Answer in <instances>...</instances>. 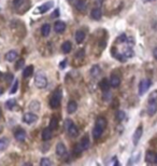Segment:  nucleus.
Segmentation results:
<instances>
[{
    "mask_svg": "<svg viewBox=\"0 0 157 166\" xmlns=\"http://www.w3.org/2000/svg\"><path fill=\"white\" fill-rule=\"evenodd\" d=\"M144 3H147V2H152V1H154V0H142Z\"/></svg>",
    "mask_w": 157,
    "mask_h": 166,
    "instance_id": "47",
    "label": "nucleus"
},
{
    "mask_svg": "<svg viewBox=\"0 0 157 166\" xmlns=\"http://www.w3.org/2000/svg\"><path fill=\"white\" fill-rule=\"evenodd\" d=\"M153 56L157 59V48H155V49L153 50Z\"/></svg>",
    "mask_w": 157,
    "mask_h": 166,
    "instance_id": "45",
    "label": "nucleus"
},
{
    "mask_svg": "<svg viewBox=\"0 0 157 166\" xmlns=\"http://www.w3.org/2000/svg\"><path fill=\"white\" fill-rule=\"evenodd\" d=\"M107 124H108V122H107V120H106V118H104V117L97 118V120H96L97 126H99V127H101L102 129H104V128L107 127Z\"/></svg>",
    "mask_w": 157,
    "mask_h": 166,
    "instance_id": "20",
    "label": "nucleus"
},
{
    "mask_svg": "<svg viewBox=\"0 0 157 166\" xmlns=\"http://www.w3.org/2000/svg\"><path fill=\"white\" fill-rule=\"evenodd\" d=\"M38 121V116L35 112H27L24 114L23 122H25L26 124H35Z\"/></svg>",
    "mask_w": 157,
    "mask_h": 166,
    "instance_id": "4",
    "label": "nucleus"
},
{
    "mask_svg": "<svg viewBox=\"0 0 157 166\" xmlns=\"http://www.w3.org/2000/svg\"><path fill=\"white\" fill-rule=\"evenodd\" d=\"M102 132H104L102 128L95 125V127L93 129V137H94L95 139H98V138H100V136L102 135Z\"/></svg>",
    "mask_w": 157,
    "mask_h": 166,
    "instance_id": "19",
    "label": "nucleus"
},
{
    "mask_svg": "<svg viewBox=\"0 0 157 166\" xmlns=\"http://www.w3.org/2000/svg\"><path fill=\"white\" fill-rule=\"evenodd\" d=\"M157 111V102H149V107H147V112L149 116H154Z\"/></svg>",
    "mask_w": 157,
    "mask_h": 166,
    "instance_id": "11",
    "label": "nucleus"
},
{
    "mask_svg": "<svg viewBox=\"0 0 157 166\" xmlns=\"http://www.w3.org/2000/svg\"><path fill=\"white\" fill-rule=\"evenodd\" d=\"M17 56H19L17 52L14 51V50H11V51H9V52L5 54V59L8 60V62H14V60L17 58Z\"/></svg>",
    "mask_w": 157,
    "mask_h": 166,
    "instance_id": "10",
    "label": "nucleus"
},
{
    "mask_svg": "<svg viewBox=\"0 0 157 166\" xmlns=\"http://www.w3.org/2000/svg\"><path fill=\"white\" fill-rule=\"evenodd\" d=\"M9 146V139L7 137L0 138V151H4Z\"/></svg>",
    "mask_w": 157,
    "mask_h": 166,
    "instance_id": "26",
    "label": "nucleus"
},
{
    "mask_svg": "<svg viewBox=\"0 0 157 166\" xmlns=\"http://www.w3.org/2000/svg\"><path fill=\"white\" fill-rule=\"evenodd\" d=\"M51 138H52V129H51L50 127H47L42 132V139L44 140V141H47V140H50Z\"/></svg>",
    "mask_w": 157,
    "mask_h": 166,
    "instance_id": "22",
    "label": "nucleus"
},
{
    "mask_svg": "<svg viewBox=\"0 0 157 166\" xmlns=\"http://www.w3.org/2000/svg\"><path fill=\"white\" fill-rule=\"evenodd\" d=\"M155 163L157 164V154H156V158H155Z\"/></svg>",
    "mask_w": 157,
    "mask_h": 166,
    "instance_id": "49",
    "label": "nucleus"
},
{
    "mask_svg": "<svg viewBox=\"0 0 157 166\" xmlns=\"http://www.w3.org/2000/svg\"><path fill=\"white\" fill-rule=\"evenodd\" d=\"M77 109V102L74 100H71V102H68V106H67V112L68 113H73L75 112Z\"/></svg>",
    "mask_w": 157,
    "mask_h": 166,
    "instance_id": "16",
    "label": "nucleus"
},
{
    "mask_svg": "<svg viewBox=\"0 0 157 166\" xmlns=\"http://www.w3.org/2000/svg\"><path fill=\"white\" fill-rule=\"evenodd\" d=\"M16 106L15 99H9L8 102H5V108L8 110H12Z\"/></svg>",
    "mask_w": 157,
    "mask_h": 166,
    "instance_id": "30",
    "label": "nucleus"
},
{
    "mask_svg": "<svg viewBox=\"0 0 157 166\" xmlns=\"http://www.w3.org/2000/svg\"><path fill=\"white\" fill-rule=\"evenodd\" d=\"M40 165L41 166H51L52 165V161L47 158H43L42 160L40 161Z\"/></svg>",
    "mask_w": 157,
    "mask_h": 166,
    "instance_id": "33",
    "label": "nucleus"
},
{
    "mask_svg": "<svg viewBox=\"0 0 157 166\" xmlns=\"http://www.w3.org/2000/svg\"><path fill=\"white\" fill-rule=\"evenodd\" d=\"M142 133H143V128H142V126H139V127L136 129V132H134V136H132V140H134V146H137V145H138V142H139V140L141 139Z\"/></svg>",
    "mask_w": 157,
    "mask_h": 166,
    "instance_id": "6",
    "label": "nucleus"
},
{
    "mask_svg": "<svg viewBox=\"0 0 157 166\" xmlns=\"http://www.w3.org/2000/svg\"><path fill=\"white\" fill-rule=\"evenodd\" d=\"M100 71H101V69L98 65H95V66H93L92 69H90V75L93 77H98L100 75Z\"/></svg>",
    "mask_w": 157,
    "mask_h": 166,
    "instance_id": "29",
    "label": "nucleus"
},
{
    "mask_svg": "<svg viewBox=\"0 0 157 166\" xmlns=\"http://www.w3.org/2000/svg\"><path fill=\"white\" fill-rule=\"evenodd\" d=\"M110 84L113 87H117L121 84V78L117 75H112L110 78Z\"/></svg>",
    "mask_w": 157,
    "mask_h": 166,
    "instance_id": "12",
    "label": "nucleus"
},
{
    "mask_svg": "<svg viewBox=\"0 0 157 166\" xmlns=\"http://www.w3.org/2000/svg\"><path fill=\"white\" fill-rule=\"evenodd\" d=\"M99 86H100V89H101V91H104V92L109 91V89H110V86H111V84H110V80L102 79L99 83Z\"/></svg>",
    "mask_w": 157,
    "mask_h": 166,
    "instance_id": "13",
    "label": "nucleus"
},
{
    "mask_svg": "<svg viewBox=\"0 0 157 166\" xmlns=\"http://www.w3.org/2000/svg\"><path fill=\"white\" fill-rule=\"evenodd\" d=\"M59 9H56L55 11H54V13L52 14V17H57V16H59Z\"/></svg>",
    "mask_w": 157,
    "mask_h": 166,
    "instance_id": "44",
    "label": "nucleus"
},
{
    "mask_svg": "<svg viewBox=\"0 0 157 166\" xmlns=\"http://www.w3.org/2000/svg\"><path fill=\"white\" fill-rule=\"evenodd\" d=\"M24 64H25V60H24V59H19V62H17V64L15 65V68H16V69H19V68L23 67Z\"/></svg>",
    "mask_w": 157,
    "mask_h": 166,
    "instance_id": "40",
    "label": "nucleus"
},
{
    "mask_svg": "<svg viewBox=\"0 0 157 166\" xmlns=\"http://www.w3.org/2000/svg\"><path fill=\"white\" fill-rule=\"evenodd\" d=\"M101 10H100L99 8H96V9H93L92 12H90V16H92V19H96V21H99L101 19Z\"/></svg>",
    "mask_w": 157,
    "mask_h": 166,
    "instance_id": "14",
    "label": "nucleus"
},
{
    "mask_svg": "<svg viewBox=\"0 0 157 166\" xmlns=\"http://www.w3.org/2000/svg\"><path fill=\"white\" fill-rule=\"evenodd\" d=\"M29 109H30L32 112H36V111L40 110V102H39L38 100H34V102H31L30 105H29Z\"/></svg>",
    "mask_w": 157,
    "mask_h": 166,
    "instance_id": "28",
    "label": "nucleus"
},
{
    "mask_svg": "<svg viewBox=\"0 0 157 166\" xmlns=\"http://www.w3.org/2000/svg\"><path fill=\"white\" fill-rule=\"evenodd\" d=\"M67 133H68V135H69L70 137H77V136L79 135V128H77L74 124H72L69 128H68Z\"/></svg>",
    "mask_w": 157,
    "mask_h": 166,
    "instance_id": "17",
    "label": "nucleus"
},
{
    "mask_svg": "<svg viewBox=\"0 0 157 166\" xmlns=\"http://www.w3.org/2000/svg\"><path fill=\"white\" fill-rule=\"evenodd\" d=\"M65 65H66V60H62V62H61V64H60V67L64 68L65 67Z\"/></svg>",
    "mask_w": 157,
    "mask_h": 166,
    "instance_id": "46",
    "label": "nucleus"
},
{
    "mask_svg": "<svg viewBox=\"0 0 157 166\" xmlns=\"http://www.w3.org/2000/svg\"><path fill=\"white\" fill-rule=\"evenodd\" d=\"M80 143L82 145V147H83V149H84V150L88 149V147H89V139H88V137H86V136H85V137H83Z\"/></svg>",
    "mask_w": 157,
    "mask_h": 166,
    "instance_id": "31",
    "label": "nucleus"
},
{
    "mask_svg": "<svg viewBox=\"0 0 157 166\" xmlns=\"http://www.w3.org/2000/svg\"><path fill=\"white\" fill-rule=\"evenodd\" d=\"M32 73H34V66L29 65V66H27V67L24 69L23 77H24V78H28V77H30Z\"/></svg>",
    "mask_w": 157,
    "mask_h": 166,
    "instance_id": "25",
    "label": "nucleus"
},
{
    "mask_svg": "<svg viewBox=\"0 0 157 166\" xmlns=\"http://www.w3.org/2000/svg\"><path fill=\"white\" fill-rule=\"evenodd\" d=\"M17 89H19V81L16 80V81H14V84H13V86H12L11 91H10V93H11V94H14V93H16Z\"/></svg>",
    "mask_w": 157,
    "mask_h": 166,
    "instance_id": "37",
    "label": "nucleus"
},
{
    "mask_svg": "<svg viewBox=\"0 0 157 166\" xmlns=\"http://www.w3.org/2000/svg\"><path fill=\"white\" fill-rule=\"evenodd\" d=\"M54 29H55L56 33L61 34V33H64L66 30V24L64 22H61V21H57L54 24Z\"/></svg>",
    "mask_w": 157,
    "mask_h": 166,
    "instance_id": "7",
    "label": "nucleus"
},
{
    "mask_svg": "<svg viewBox=\"0 0 157 166\" xmlns=\"http://www.w3.org/2000/svg\"><path fill=\"white\" fill-rule=\"evenodd\" d=\"M155 158H156V154L154 153L153 151H147L145 155V161L147 163H155Z\"/></svg>",
    "mask_w": 157,
    "mask_h": 166,
    "instance_id": "23",
    "label": "nucleus"
},
{
    "mask_svg": "<svg viewBox=\"0 0 157 166\" xmlns=\"http://www.w3.org/2000/svg\"><path fill=\"white\" fill-rule=\"evenodd\" d=\"M1 77H2V73H1V71H0V79H1Z\"/></svg>",
    "mask_w": 157,
    "mask_h": 166,
    "instance_id": "50",
    "label": "nucleus"
},
{
    "mask_svg": "<svg viewBox=\"0 0 157 166\" xmlns=\"http://www.w3.org/2000/svg\"><path fill=\"white\" fill-rule=\"evenodd\" d=\"M83 151H84V149H83V147H82V145H81V143H79V145H77V146L74 147V153H75L77 155L81 154Z\"/></svg>",
    "mask_w": 157,
    "mask_h": 166,
    "instance_id": "34",
    "label": "nucleus"
},
{
    "mask_svg": "<svg viewBox=\"0 0 157 166\" xmlns=\"http://www.w3.org/2000/svg\"><path fill=\"white\" fill-rule=\"evenodd\" d=\"M122 54L126 57V58H130V57L134 56V50L131 49V46H129V45H128V46H126L125 49L123 50Z\"/></svg>",
    "mask_w": 157,
    "mask_h": 166,
    "instance_id": "21",
    "label": "nucleus"
},
{
    "mask_svg": "<svg viewBox=\"0 0 157 166\" xmlns=\"http://www.w3.org/2000/svg\"><path fill=\"white\" fill-rule=\"evenodd\" d=\"M71 49H72V44H71V42L70 41L64 42L62 45H61V50H62V52L66 53V54H68V53L71 51Z\"/></svg>",
    "mask_w": 157,
    "mask_h": 166,
    "instance_id": "24",
    "label": "nucleus"
},
{
    "mask_svg": "<svg viewBox=\"0 0 157 166\" xmlns=\"http://www.w3.org/2000/svg\"><path fill=\"white\" fill-rule=\"evenodd\" d=\"M75 8H77L79 11L84 12L86 10V8H87V3H86L85 0H77V2H75Z\"/></svg>",
    "mask_w": 157,
    "mask_h": 166,
    "instance_id": "15",
    "label": "nucleus"
},
{
    "mask_svg": "<svg viewBox=\"0 0 157 166\" xmlns=\"http://www.w3.org/2000/svg\"><path fill=\"white\" fill-rule=\"evenodd\" d=\"M5 79H7V82L10 83L13 80V75H11V73H9V75H7V77H5Z\"/></svg>",
    "mask_w": 157,
    "mask_h": 166,
    "instance_id": "43",
    "label": "nucleus"
},
{
    "mask_svg": "<svg viewBox=\"0 0 157 166\" xmlns=\"http://www.w3.org/2000/svg\"><path fill=\"white\" fill-rule=\"evenodd\" d=\"M0 94H2V90H0Z\"/></svg>",
    "mask_w": 157,
    "mask_h": 166,
    "instance_id": "51",
    "label": "nucleus"
},
{
    "mask_svg": "<svg viewBox=\"0 0 157 166\" xmlns=\"http://www.w3.org/2000/svg\"><path fill=\"white\" fill-rule=\"evenodd\" d=\"M125 117H126V114L124 111H117V113H116V120L117 121H123L125 119Z\"/></svg>",
    "mask_w": 157,
    "mask_h": 166,
    "instance_id": "36",
    "label": "nucleus"
},
{
    "mask_svg": "<svg viewBox=\"0 0 157 166\" xmlns=\"http://www.w3.org/2000/svg\"><path fill=\"white\" fill-rule=\"evenodd\" d=\"M151 85H152L151 80H149V79L141 80V82L139 83V94L140 95L145 94L146 92H147V90L151 87Z\"/></svg>",
    "mask_w": 157,
    "mask_h": 166,
    "instance_id": "3",
    "label": "nucleus"
},
{
    "mask_svg": "<svg viewBox=\"0 0 157 166\" xmlns=\"http://www.w3.org/2000/svg\"><path fill=\"white\" fill-rule=\"evenodd\" d=\"M60 100H61V91L58 89L54 92L53 96L50 99V107L52 109H56L59 107L60 105Z\"/></svg>",
    "mask_w": 157,
    "mask_h": 166,
    "instance_id": "1",
    "label": "nucleus"
},
{
    "mask_svg": "<svg viewBox=\"0 0 157 166\" xmlns=\"http://www.w3.org/2000/svg\"><path fill=\"white\" fill-rule=\"evenodd\" d=\"M35 84L38 89H44L47 85V79L43 73L39 72L35 78Z\"/></svg>",
    "mask_w": 157,
    "mask_h": 166,
    "instance_id": "2",
    "label": "nucleus"
},
{
    "mask_svg": "<svg viewBox=\"0 0 157 166\" xmlns=\"http://www.w3.org/2000/svg\"><path fill=\"white\" fill-rule=\"evenodd\" d=\"M53 7H54V1L51 0V1H47L45 3H43L42 6L37 8V9H36V12H37V13H45V12L50 11Z\"/></svg>",
    "mask_w": 157,
    "mask_h": 166,
    "instance_id": "5",
    "label": "nucleus"
},
{
    "mask_svg": "<svg viewBox=\"0 0 157 166\" xmlns=\"http://www.w3.org/2000/svg\"><path fill=\"white\" fill-rule=\"evenodd\" d=\"M2 129H3V127H2V126H1V125H0V133L2 132Z\"/></svg>",
    "mask_w": 157,
    "mask_h": 166,
    "instance_id": "48",
    "label": "nucleus"
},
{
    "mask_svg": "<svg viewBox=\"0 0 157 166\" xmlns=\"http://www.w3.org/2000/svg\"><path fill=\"white\" fill-rule=\"evenodd\" d=\"M26 132L24 129H17L15 133H14V137H15L16 140L19 141H24L26 139Z\"/></svg>",
    "mask_w": 157,
    "mask_h": 166,
    "instance_id": "9",
    "label": "nucleus"
},
{
    "mask_svg": "<svg viewBox=\"0 0 157 166\" xmlns=\"http://www.w3.org/2000/svg\"><path fill=\"white\" fill-rule=\"evenodd\" d=\"M149 102H157V90L152 92V93L149 94Z\"/></svg>",
    "mask_w": 157,
    "mask_h": 166,
    "instance_id": "35",
    "label": "nucleus"
},
{
    "mask_svg": "<svg viewBox=\"0 0 157 166\" xmlns=\"http://www.w3.org/2000/svg\"><path fill=\"white\" fill-rule=\"evenodd\" d=\"M0 118H1V111H0Z\"/></svg>",
    "mask_w": 157,
    "mask_h": 166,
    "instance_id": "52",
    "label": "nucleus"
},
{
    "mask_svg": "<svg viewBox=\"0 0 157 166\" xmlns=\"http://www.w3.org/2000/svg\"><path fill=\"white\" fill-rule=\"evenodd\" d=\"M25 2V0H13V6L15 8H21V6H23Z\"/></svg>",
    "mask_w": 157,
    "mask_h": 166,
    "instance_id": "38",
    "label": "nucleus"
},
{
    "mask_svg": "<svg viewBox=\"0 0 157 166\" xmlns=\"http://www.w3.org/2000/svg\"><path fill=\"white\" fill-rule=\"evenodd\" d=\"M85 56V51L84 50H81V51H79L77 54V57H80V58H82V57Z\"/></svg>",
    "mask_w": 157,
    "mask_h": 166,
    "instance_id": "42",
    "label": "nucleus"
},
{
    "mask_svg": "<svg viewBox=\"0 0 157 166\" xmlns=\"http://www.w3.org/2000/svg\"><path fill=\"white\" fill-rule=\"evenodd\" d=\"M74 38H75L77 43H82L85 39V33L83 30H77V33H75V37Z\"/></svg>",
    "mask_w": 157,
    "mask_h": 166,
    "instance_id": "18",
    "label": "nucleus"
},
{
    "mask_svg": "<svg viewBox=\"0 0 157 166\" xmlns=\"http://www.w3.org/2000/svg\"><path fill=\"white\" fill-rule=\"evenodd\" d=\"M72 124H73V122H72V120H70V119H67V120L65 121V131L66 132L68 131V128H69Z\"/></svg>",
    "mask_w": 157,
    "mask_h": 166,
    "instance_id": "39",
    "label": "nucleus"
},
{
    "mask_svg": "<svg viewBox=\"0 0 157 166\" xmlns=\"http://www.w3.org/2000/svg\"><path fill=\"white\" fill-rule=\"evenodd\" d=\"M67 152V149H66V146L62 142H58L56 145V154L59 155V156H62V155L66 154Z\"/></svg>",
    "mask_w": 157,
    "mask_h": 166,
    "instance_id": "8",
    "label": "nucleus"
},
{
    "mask_svg": "<svg viewBox=\"0 0 157 166\" xmlns=\"http://www.w3.org/2000/svg\"><path fill=\"white\" fill-rule=\"evenodd\" d=\"M58 126V120L57 118H52L50 121V128L53 131V129H56Z\"/></svg>",
    "mask_w": 157,
    "mask_h": 166,
    "instance_id": "32",
    "label": "nucleus"
},
{
    "mask_svg": "<svg viewBox=\"0 0 157 166\" xmlns=\"http://www.w3.org/2000/svg\"><path fill=\"white\" fill-rule=\"evenodd\" d=\"M119 42H126V40H127V36L125 34H122L121 36L119 37V39H117Z\"/></svg>",
    "mask_w": 157,
    "mask_h": 166,
    "instance_id": "41",
    "label": "nucleus"
},
{
    "mask_svg": "<svg viewBox=\"0 0 157 166\" xmlns=\"http://www.w3.org/2000/svg\"><path fill=\"white\" fill-rule=\"evenodd\" d=\"M50 31H51V25L50 24H44L41 28V34H42L43 37H47L49 35H50Z\"/></svg>",
    "mask_w": 157,
    "mask_h": 166,
    "instance_id": "27",
    "label": "nucleus"
}]
</instances>
